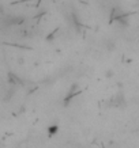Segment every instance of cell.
<instances>
[{
  "mask_svg": "<svg viewBox=\"0 0 139 148\" xmlns=\"http://www.w3.org/2000/svg\"><path fill=\"white\" fill-rule=\"evenodd\" d=\"M57 125H56V124H53V125H50L49 128H48V133H49L50 136L52 135H55V133H56V132H57Z\"/></svg>",
  "mask_w": 139,
  "mask_h": 148,
  "instance_id": "cell-1",
  "label": "cell"
},
{
  "mask_svg": "<svg viewBox=\"0 0 139 148\" xmlns=\"http://www.w3.org/2000/svg\"><path fill=\"white\" fill-rule=\"evenodd\" d=\"M105 45H106V49L108 50H113V49H115V42H113L112 40L106 41V44H105Z\"/></svg>",
  "mask_w": 139,
  "mask_h": 148,
  "instance_id": "cell-2",
  "label": "cell"
},
{
  "mask_svg": "<svg viewBox=\"0 0 139 148\" xmlns=\"http://www.w3.org/2000/svg\"><path fill=\"white\" fill-rule=\"evenodd\" d=\"M105 76H106V77H112V76H113V72L109 69V71L105 72Z\"/></svg>",
  "mask_w": 139,
  "mask_h": 148,
  "instance_id": "cell-3",
  "label": "cell"
},
{
  "mask_svg": "<svg viewBox=\"0 0 139 148\" xmlns=\"http://www.w3.org/2000/svg\"><path fill=\"white\" fill-rule=\"evenodd\" d=\"M138 1H139V0H138Z\"/></svg>",
  "mask_w": 139,
  "mask_h": 148,
  "instance_id": "cell-4",
  "label": "cell"
}]
</instances>
